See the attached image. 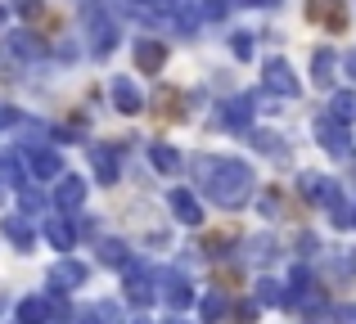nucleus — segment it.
<instances>
[{"mask_svg":"<svg viewBox=\"0 0 356 324\" xmlns=\"http://www.w3.org/2000/svg\"><path fill=\"white\" fill-rule=\"evenodd\" d=\"M122 275H127V280H122V284H127V302H136V307H149V302L158 298V293H154V271H149V262H131Z\"/></svg>","mask_w":356,"mask_h":324,"instance_id":"4","label":"nucleus"},{"mask_svg":"<svg viewBox=\"0 0 356 324\" xmlns=\"http://www.w3.org/2000/svg\"><path fill=\"white\" fill-rule=\"evenodd\" d=\"M252 144H257L266 158H275V162H284V140H280L275 131H252Z\"/></svg>","mask_w":356,"mask_h":324,"instance_id":"26","label":"nucleus"},{"mask_svg":"<svg viewBox=\"0 0 356 324\" xmlns=\"http://www.w3.org/2000/svg\"><path fill=\"white\" fill-rule=\"evenodd\" d=\"M9 122H18V113L14 108H0V126H9Z\"/></svg>","mask_w":356,"mask_h":324,"instance_id":"35","label":"nucleus"},{"mask_svg":"<svg viewBox=\"0 0 356 324\" xmlns=\"http://www.w3.org/2000/svg\"><path fill=\"white\" fill-rule=\"evenodd\" d=\"M243 5H252V9H275L280 0H243Z\"/></svg>","mask_w":356,"mask_h":324,"instance_id":"34","label":"nucleus"},{"mask_svg":"<svg viewBox=\"0 0 356 324\" xmlns=\"http://www.w3.org/2000/svg\"><path fill=\"white\" fill-rule=\"evenodd\" d=\"M261 86H266L275 99H298V77H293V68H289L284 59H266V68H261Z\"/></svg>","mask_w":356,"mask_h":324,"instance_id":"5","label":"nucleus"},{"mask_svg":"<svg viewBox=\"0 0 356 324\" xmlns=\"http://www.w3.org/2000/svg\"><path fill=\"white\" fill-rule=\"evenodd\" d=\"M190 167H194V176H199L203 194H208L221 212H235L252 198V185L257 180H252V167L243 158H212V153H199Z\"/></svg>","mask_w":356,"mask_h":324,"instance_id":"1","label":"nucleus"},{"mask_svg":"<svg viewBox=\"0 0 356 324\" xmlns=\"http://www.w3.org/2000/svg\"><path fill=\"white\" fill-rule=\"evenodd\" d=\"M14 320L18 324H50V302H45V298H23Z\"/></svg>","mask_w":356,"mask_h":324,"instance_id":"20","label":"nucleus"},{"mask_svg":"<svg viewBox=\"0 0 356 324\" xmlns=\"http://www.w3.org/2000/svg\"><path fill=\"white\" fill-rule=\"evenodd\" d=\"M298 185H302V194H307L312 203H321V207H330V212L343 203V189H339V185H334V180H325V176H316V171H307Z\"/></svg>","mask_w":356,"mask_h":324,"instance_id":"8","label":"nucleus"},{"mask_svg":"<svg viewBox=\"0 0 356 324\" xmlns=\"http://www.w3.org/2000/svg\"><path fill=\"white\" fill-rule=\"evenodd\" d=\"M136 63H140V68H145V72H158V68H163V63H167V50H163V45H158V41H149V36H145V41L136 45Z\"/></svg>","mask_w":356,"mask_h":324,"instance_id":"22","label":"nucleus"},{"mask_svg":"<svg viewBox=\"0 0 356 324\" xmlns=\"http://www.w3.org/2000/svg\"><path fill=\"white\" fill-rule=\"evenodd\" d=\"M86 280H90V271L81 262H72V257H63V262L50 266V289L54 293H72V289H81Z\"/></svg>","mask_w":356,"mask_h":324,"instance_id":"7","label":"nucleus"},{"mask_svg":"<svg viewBox=\"0 0 356 324\" xmlns=\"http://www.w3.org/2000/svg\"><path fill=\"white\" fill-rule=\"evenodd\" d=\"M0 23H5V5H0Z\"/></svg>","mask_w":356,"mask_h":324,"instance_id":"37","label":"nucleus"},{"mask_svg":"<svg viewBox=\"0 0 356 324\" xmlns=\"http://www.w3.org/2000/svg\"><path fill=\"white\" fill-rule=\"evenodd\" d=\"M136 324H149V320H136Z\"/></svg>","mask_w":356,"mask_h":324,"instance_id":"38","label":"nucleus"},{"mask_svg":"<svg viewBox=\"0 0 356 324\" xmlns=\"http://www.w3.org/2000/svg\"><path fill=\"white\" fill-rule=\"evenodd\" d=\"M81 203H86V180H77V176H59V185H54V207L72 216Z\"/></svg>","mask_w":356,"mask_h":324,"instance_id":"11","label":"nucleus"},{"mask_svg":"<svg viewBox=\"0 0 356 324\" xmlns=\"http://www.w3.org/2000/svg\"><path fill=\"white\" fill-rule=\"evenodd\" d=\"M23 162L27 171H32V180H50V176H63V162L54 149H36V144H27L23 149Z\"/></svg>","mask_w":356,"mask_h":324,"instance_id":"9","label":"nucleus"},{"mask_svg":"<svg viewBox=\"0 0 356 324\" xmlns=\"http://www.w3.org/2000/svg\"><path fill=\"white\" fill-rule=\"evenodd\" d=\"M158 284H163V293H158V298H163L172 311H185L194 302V289H190V280H185L181 271H163V275H158Z\"/></svg>","mask_w":356,"mask_h":324,"instance_id":"6","label":"nucleus"},{"mask_svg":"<svg viewBox=\"0 0 356 324\" xmlns=\"http://www.w3.org/2000/svg\"><path fill=\"white\" fill-rule=\"evenodd\" d=\"M108 95H113V108H118V113H127V117H136L140 108H145V95L136 90V81H131V77H113V81H108Z\"/></svg>","mask_w":356,"mask_h":324,"instance_id":"10","label":"nucleus"},{"mask_svg":"<svg viewBox=\"0 0 356 324\" xmlns=\"http://www.w3.org/2000/svg\"><path fill=\"white\" fill-rule=\"evenodd\" d=\"M9 45H14L18 54H41V41H36L32 32H23V27H18V32H9Z\"/></svg>","mask_w":356,"mask_h":324,"instance_id":"29","label":"nucleus"},{"mask_svg":"<svg viewBox=\"0 0 356 324\" xmlns=\"http://www.w3.org/2000/svg\"><path fill=\"white\" fill-rule=\"evenodd\" d=\"M298 248H302V257H312L316 253V235H302V239H298Z\"/></svg>","mask_w":356,"mask_h":324,"instance_id":"32","label":"nucleus"},{"mask_svg":"<svg viewBox=\"0 0 356 324\" xmlns=\"http://www.w3.org/2000/svg\"><path fill=\"white\" fill-rule=\"evenodd\" d=\"M149 162H154L158 167V171H163V176H172V171H181V153H176L172 149V144H149Z\"/></svg>","mask_w":356,"mask_h":324,"instance_id":"24","label":"nucleus"},{"mask_svg":"<svg viewBox=\"0 0 356 324\" xmlns=\"http://www.w3.org/2000/svg\"><path fill=\"white\" fill-rule=\"evenodd\" d=\"M77 324H122V307H118V302H108V298L86 302V307L77 311Z\"/></svg>","mask_w":356,"mask_h":324,"instance_id":"16","label":"nucleus"},{"mask_svg":"<svg viewBox=\"0 0 356 324\" xmlns=\"http://www.w3.org/2000/svg\"><path fill=\"white\" fill-rule=\"evenodd\" d=\"M0 230H5V239L18 248V253H32L36 235H32V225H27L23 212H5V216H0Z\"/></svg>","mask_w":356,"mask_h":324,"instance_id":"12","label":"nucleus"},{"mask_svg":"<svg viewBox=\"0 0 356 324\" xmlns=\"http://www.w3.org/2000/svg\"><path fill=\"white\" fill-rule=\"evenodd\" d=\"M99 262H104V266H118V271H127L136 257L127 253V244H122V239H99Z\"/></svg>","mask_w":356,"mask_h":324,"instance_id":"21","label":"nucleus"},{"mask_svg":"<svg viewBox=\"0 0 356 324\" xmlns=\"http://www.w3.org/2000/svg\"><path fill=\"white\" fill-rule=\"evenodd\" d=\"M167 203H172V212H176L181 225H203V203L194 198L190 189H172V194H167Z\"/></svg>","mask_w":356,"mask_h":324,"instance_id":"14","label":"nucleus"},{"mask_svg":"<svg viewBox=\"0 0 356 324\" xmlns=\"http://www.w3.org/2000/svg\"><path fill=\"white\" fill-rule=\"evenodd\" d=\"M330 117H339L343 126L356 122V90H339V95H330Z\"/></svg>","mask_w":356,"mask_h":324,"instance_id":"25","label":"nucleus"},{"mask_svg":"<svg viewBox=\"0 0 356 324\" xmlns=\"http://www.w3.org/2000/svg\"><path fill=\"white\" fill-rule=\"evenodd\" d=\"M343 68H348V77L356 81V50H348V54H343Z\"/></svg>","mask_w":356,"mask_h":324,"instance_id":"33","label":"nucleus"},{"mask_svg":"<svg viewBox=\"0 0 356 324\" xmlns=\"http://www.w3.org/2000/svg\"><path fill=\"white\" fill-rule=\"evenodd\" d=\"M90 167H95V180L99 185H113L118 171H122V167H118V153L108 149V144H90Z\"/></svg>","mask_w":356,"mask_h":324,"instance_id":"18","label":"nucleus"},{"mask_svg":"<svg viewBox=\"0 0 356 324\" xmlns=\"http://www.w3.org/2000/svg\"><path fill=\"white\" fill-rule=\"evenodd\" d=\"M252 302H257V307H280V302H289V298L280 293L275 280H257V289H252Z\"/></svg>","mask_w":356,"mask_h":324,"instance_id":"27","label":"nucleus"},{"mask_svg":"<svg viewBox=\"0 0 356 324\" xmlns=\"http://www.w3.org/2000/svg\"><path fill=\"white\" fill-rule=\"evenodd\" d=\"M81 27H86V36H90V54H95V59L113 54L118 23H113V9H108L104 0H81Z\"/></svg>","mask_w":356,"mask_h":324,"instance_id":"2","label":"nucleus"},{"mask_svg":"<svg viewBox=\"0 0 356 324\" xmlns=\"http://www.w3.org/2000/svg\"><path fill=\"white\" fill-rule=\"evenodd\" d=\"M167 324H185V320H176V316H172V320H167Z\"/></svg>","mask_w":356,"mask_h":324,"instance_id":"36","label":"nucleus"},{"mask_svg":"<svg viewBox=\"0 0 356 324\" xmlns=\"http://www.w3.org/2000/svg\"><path fill=\"white\" fill-rule=\"evenodd\" d=\"M122 14L140 18V23H163V14H158V0H113Z\"/></svg>","mask_w":356,"mask_h":324,"instance_id":"23","label":"nucleus"},{"mask_svg":"<svg viewBox=\"0 0 356 324\" xmlns=\"http://www.w3.org/2000/svg\"><path fill=\"white\" fill-rule=\"evenodd\" d=\"M18 198H23V212H41L45 207V198L32 189V185H27V189H18Z\"/></svg>","mask_w":356,"mask_h":324,"instance_id":"31","label":"nucleus"},{"mask_svg":"<svg viewBox=\"0 0 356 324\" xmlns=\"http://www.w3.org/2000/svg\"><path fill=\"white\" fill-rule=\"evenodd\" d=\"M312 135H316V144H321L325 153H334V158H348V153H352L348 126H343L339 117H330V113H321V117L312 122Z\"/></svg>","mask_w":356,"mask_h":324,"instance_id":"3","label":"nucleus"},{"mask_svg":"<svg viewBox=\"0 0 356 324\" xmlns=\"http://www.w3.org/2000/svg\"><path fill=\"white\" fill-rule=\"evenodd\" d=\"M226 311H230V302H226V293H221V289H212L208 298H203V324H217Z\"/></svg>","mask_w":356,"mask_h":324,"instance_id":"28","label":"nucleus"},{"mask_svg":"<svg viewBox=\"0 0 356 324\" xmlns=\"http://www.w3.org/2000/svg\"><path fill=\"white\" fill-rule=\"evenodd\" d=\"M230 50H235V59H252V32H235Z\"/></svg>","mask_w":356,"mask_h":324,"instance_id":"30","label":"nucleus"},{"mask_svg":"<svg viewBox=\"0 0 356 324\" xmlns=\"http://www.w3.org/2000/svg\"><path fill=\"white\" fill-rule=\"evenodd\" d=\"M334 68H339V54L321 45V50L312 54V81H316V86H330V81H334Z\"/></svg>","mask_w":356,"mask_h":324,"instance_id":"19","label":"nucleus"},{"mask_svg":"<svg viewBox=\"0 0 356 324\" xmlns=\"http://www.w3.org/2000/svg\"><path fill=\"white\" fill-rule=\"evenodd\" d=\"M45 239H50V248L54 253H72L77 248V225H72L68 216H45Z\"/></svg>","mask_w":356,"mask_h":324,"instance_id":"13","label":"nucleus"},{"mask_svg":"<svg viewBox=\"0 0 356 324\" xmlns=\"http://www.w3.org/2000/svg\"><path fill=\"white\" fill-rule=\"evenodd\" d=\"M252 122V99L248 95H235L221 104V126H230V131H248Z\"/></svg>","mask_w":356,"mask_h":324,"instance_id":"15","label":"nucleus"},{"mask_svg":"<svg viewBox=\"0 0 356 324\" xmlns=\"http://www.w3.org/2000/svg\"><path fill=\"white\" fill-rule=\"evenodd\" d=\"M0 180L9 185V189H27L32 185V176H27V162H23V153H0Z\"/></svg>","mask_w":356,"mask_h":324,"instance_id":"17","label":"nucleus"}]
</instances>
